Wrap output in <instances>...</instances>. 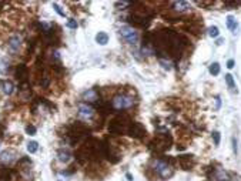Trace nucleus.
I'll use <instances>...</instances> for the list:
<instances>
[{
  "label": "nucleus",
  "mask_w": 241,
  "mask_h": 181,
  "mask_svg": "<svg viewBox=\"0 0 241 181\" xmlns=\"http://www.w3.org/2000/svg\"><path fill=\"white\" fill-rule=\"evenodd\" d=\"M9 71V63L4 58H0V73L4 74Z\"/></svg>",
  "instance_id": "6ab92c4d"
},
{
  "label": "nucleus",
  "mask_w": 241,
  "mask_h": 181,
  "mask_svg": "<svg viewBox=\"0 0 241 181\" xmlns=\"http://www.w3.org/2000/svg\"><path fill=\"white\" fill-rule=\"evenodd\" d=\"M217 44H218V46H220V44H223V40H221V39H218V40H217Z\"/></svg>",
  "instance_id": "c756f323"
},
{
  "label": "nucleus",
  "mask_w": 241,
  "mask_h": 181,
  "mask_svg": "<svg viewBox=\"0 0 241 181\" xmlns=\"http://www.w3.org/2000/svg\"><path fill=\"white\" fill-rule=\"evenodd\" d=\"M227 67H228V69H233L234 67V60L233 58H230V60L227 61Z\"/></svg>",
  "instance_id": "bb28decb"
},
{
  "label": "nucleus",
  "mask_w": 241,
  "mask_h": 181,
  "mask_svg": "<svg viewBox=\"0 0 241 181\" xmlns=\"http://www.w3.org/2000/svg\"><path fill=\"white\" fill-rule=\"evenodd\" d=\"M1 89H3V93H4V94L10 96V94L14 91V86H13L12 81H3L1 83Z\"/></svg>",
  "instance_id": "9b49d317"
},
{
  "label": "nucleus",
  "mask_w": 241,
  "mask_h": 181,
  "mask_svg": "<svg viewBox=\"0 0 241 181\" xmlns=\"http://www.w3.org/2000/svg\"><path fill=\"white\" fill-rule=\"evenodd\" d=\"M113 106L117 110H124V108H130L133 106V99H130L127 96H117L113 100Z\"/></svg>",
  "instance_id": "20e7f679"
},
{
  "label": "nucleus",
  "mask_w": 241,
  "mask_h": 181,
  "mask_svg": "<svg viewBox=\"0 0 241 181\" xmlns=\"http://www.w3.org/2000/svg\"><path fill=\"white\" fill-rule=\"evenodd\" d=\"M26 133H27L29 136H34V134H36V127H34V125H30V124H29V125L26 127Z\"/></svg>",
  "instance_id": "4be33fe9"
},
{
  "label": "nucleus",
  "mask_w": 241,
  "mask_h": 181,
  "mask_svg": "<svg viewBox=\"0 0 241 181\" xmlns=\"http://www.w3.org/2000/svg\"><path fill=\"white\" fill-rule=\"evenodd\" d=\"M96 41L98 43V44H101V46L107 44V41H109V36H107V33H104V32H98L97 36H96Z\"/></svg>",
  "instance_id": "f8f14e48"
},
{
  "label": "nucleus",
  "mask_w": 241,
  "mask_h": 181,
  "mask_svg": "<svg viewBox=\"0 0 241 181\" xmlns=\"http://www.w3.org/2000/svg\"><path fill=\"white\" fill-rule=\"evenodd\" d=\"M154 170H156V173L158 174L161 178H169V177H171V175L174 174L173 168H171L166 161H157V163L154 164Z\"/></svg>",
  "instance_id": "f03ea898"
},
{
  "label": "nucleus",
  "mask_w": 241,
  "mask_h": 181,
  "mask_svg": "<svg viewBox=\"0 0 241 181\" xmlns=\"http://www.w3.org/2000/svg\"><path fill=\"white\" fill-rule=\"evenodd\" d=\"M59 161L60 163H69L70 161V158H72V154H70V151H67V150H60L59 151Z\"/></svg>",
  "instance_id": "9d476101"
},
{
  "label": "nucleus",
  "mask_w": 241,
  "mask_h": 181,
  "mask_svg": "<svg viewBox=\"0 0 241 181\" xmlns=\"http://www.w3.org/2000/svg\"><path fill=\"white\" fill-rule=\"evenodd\" d=\"M16 76H17V79H22V80H23L24 77L27 76V69L24 66H19L16 70Z\"/></svg>",
  "instance_id": "f3484780"
},
{
  "label": "nucleus",
  "mask_w": 241,
  "mask_h": 181,
  "mask_svg": "<svg viewBox=\"0 0 241 181\" xmlns=\"http://www.w3.org/2000/svg\"><path fill=\"white\" fill-rule=\"evenodd\" d=\"M67 27H70V29H76V27H77V22H76L74 19H69V22H67Z\"/></svg>",
  "instance_id": "b1692460"
},
{
  "label": "nucleus",
  "mask_w": 241,
  "mask_h": 181,
  "mask_svg": "<svg viewBox=\"0 0 241 181\" xmlns=\"http://www.w3.org/2000/svg\"><path fill=\"white\" fill-rule=\"evenodd\" d=\"M53 7H54V10H56V12H57V13H59V14H60V16H62V17H64V12L62 10V7H60V6H59L57 3H53Z\"/></svg>",
  "instance_id": "5701e85b"
},
{
  "label": "nucleus",
  "mask_w": 241,
  "mask_h": 181,
  "mask_svg": "<svg viewBox=\"0 0 241 181\" xmlns=\"http://www.w3.org/2000/svg\"><path fill=\"white\" fill-rule=\"evenodd\" d=\"M217 108H220V104H221V101H220V97H217Z\"/></svg>",
  "instance_id": "c85d7f7f"
},
{
  "label": "nucleus",
  "mask_w": 241,
  "mask_h": 181,
  "mask_svg": "<svg viewBox=\"0 0 241 181\" xmlns=\"http://www.w3.org/2000/svg\"><path fill=\"white\" fill-rule=\"evenodd\" d=\"M227 27L230 29V30H233L234 33H235V29H237V22H235V19L233 16H227Z\"/></svg>",
  "instance_id": "dca6fc26"
},
{
  "label": "nucleus",
  "mask_w": 241,
  "mask_h": 181,
  "mask_svg": "<svg viewBox=\"0 0 241 181\" xmlns=\"http://www.w3.org/2000/svg\"><path fill=\"white\" fill-rule=\"evenodd\" d=\"M173 4H174V7H176L177 12H184V10H187L188 6H190L188 1H174Z\"/></svg>",
  "instance_id": "4468645a"
},
{
  "label": "nucleus",
  "mask_w": 241,
  "mask_h": 181,
  "mask_svg": "<svg viewBox=\"0 0 241 181\" xmlns=\"http://www.w3.org/2000/svg\"><path fill=\"white\" fill-rule=\"evenodd\" d=\"M126 177H127L129 181H133V175H131V174H126Z\"/></svg>",
  "instance_id": "cd10ccee"
},
{
  "label": "nucleus",
  "mask_w": 241,
  "mask_h": 181,
  "mask_svg": "<svg viewBox=\"0 0 241 181\" xmlns=\"http://www.w3.org/2000/svg\"><path fill=\"white\" fill-rule=\"evenodd\" d=\"M120 36H121L123 40L130 43V44H136L137 40H138V34H137V32H134L131 27H127V26L120 29Z\"/></svg>",
  "instance_id": "7ed1b4c3"
},
{
  "label": "nucleus",
  "mask_w": 241,
  "mask_h": 181,
  "mask_svg": "<svg viewBox=\"0 0 241 181\" xmlns=\"http://www.w3.org/2000/svg\"><path fill=\"white\" fill-rule=\"evenodd\" d=\"M225 81H227V86H228V89H230V90L237 93L235 81H234V79H233V76H231V74H225Z\"/></svg>",
  "instance_id": "ddd939ff"
},
{
  "label": "nucleus",
  "mask_w": 241,
  "mask_h": 181,
  "mask_svg": "<svg viewBox=\"0 0 241 181\" xmlns=\"http://www.w3.org/2000/svg\"><path fill=\"white\" fill-rule=\"evenodd\" d=\"M20 43H22V39L19 37V36H12L10 37V40H9V50L12 51V53H16L19 47H20Z\"/></svg>",
  "instance_id": "6e6552de"
},
{
  "label": "nucleus",
  "mask_w": 241,
  "mask_h": 181,
  "mask_svg": "<svg viewBox=\"0 0 241 181\" xmlns=\"http://www.w3.org/2000/svg\"><path fill=\"white\" fill-rule=\"evenodd\" d=\"M160 64L164 67V69H167V70H170V69H171V64H170V61H166V60H161V58H160Z\"/></svg>",
  "instance_id": "a878e982"
},
{
  "label": "nucleus",
  "mask_w": 241,
  "mask_h": 181,
  "mask_svg": "<svg viewBox=\"0 0 241 181\" xmlns=\"http://www.w3.org/2000/svg\"><path fill=\"white\" fill-rule=\"evenodd\" d=\"M79 114L81 117H91L94 114V110H93V107H90L87 104H80L79 106Z\"/></svg>",
  "instance_id": "1a4fd4ad"
},
{
  "label": "nucleus",
  "mask_w": 241,
  "mask_h": 181,
  "mask_svg": "<svg viewBox=\"0 0 241 181\" xmlns=\"http://www.w3.org/2000/svg\"><path fill=\"white\" fill-rule=\"evenodd\" d=\"M178 161H180V164H181V167L184 170H191L194 165V157L193 156H180L178 157Z\"/></svg>",
  "instance_id": "423d86ee"
},
{
  "label": "nucleus",
  "mask_w": 241,
  "mask_h": 181,
  "mask_svg": "<svg viewBox=\"0 0 241 181\" xmlns=\"http://www.w3.org/2000/svg\"><path fill=\"white\" fill-rule=\"evenodd\" d=\"M213 138H214V144H216V146H218V144H220V133H218V131L213 133Z\"/></svg>",
  "instance_id": "393cba45"
},
{
  "label": "nucleus",
  "mask_w": 241,
  "mask_h": 181,
  "mask_svg": "<svg viewBox=\"0 0 241 181\" xmlns=\"http://www.w3.org/2000/svg\"><path fill=\"white\" fill-rule=\"evenodd\" d=\"M127 131H129V134L131 137H136V138H143L145 136V128L138 123L130 124L129 128H127Z\"/></svg>",
  "instance_id": "39448f33"
},
{
  "label": "nucleus",
  "mask_w": 241,
  "mask_h": 181,
  "mask_svg": "<svg viewBox=\"0 0 241 181\" xmlns=\"http://www.w3.org/2000/svg\"><path fill=\"white\" fill-rule=\"evenodd\" d=\"M83 99L87 100V101H96L97 100V94L94 90H87L83 94Z\"/></svg>",
  "instance_id": "2eb2a0df"
},
{
  "label": "nucleus",
  "mask_w": 241,
  "mask_h": 181,
  "mask_svg": "<svg viewBox=\"0 0 241 181\" xmlns=\"http://www.w3.org/2000/svg\"><path fill=\"white\" fill-rule=\"evenodd\" d=\"M210 73L213 74V76H217L220 73V64L218 63H213L211 66H210Z\"/></svg>",
  "instance_id": "aec40b11"
},
{
  "label": "nucleus",
  "mask_w": 241,
  "mask_h": 181,
  "mask_svg": "<svg viewBox=\"0 0 241 181\" xmlns=\"http://www.w3.org/2000/svg\"><path fill=\"white\" fill-rule=\"evenodd\" d=\"M171 143H173V140H171V137H170L169 134H161V136H158V137L154 140L153 146L156 147L157 151H166V150L170 148Z\"/></svg>",
  "instance_id": "f257e3e1"
},
{
  "label": "nucleus",
  "mask_w": 241,
  "mask_h": 181,
  "mask_svg": "<svg viewBox=\"0 0 241 181\" xmlns=\"http://www.w3.org/2000/svg\"><path fill=\"white\" fill-rule=\"evenodd\" d=\"M39 150V143L37 141H29V144H27V151L33 154V153H36Z\"/></svg>",
  "instance_id": "a211bd4d"
},
{
  "label": "nucleus",
  "mask_w": 241,
  "mask_h": 181,
  "mask_svg": "<svg viewBox=\"0 0 241 181\" xmlns=\"http://www.w3.org/2000/svg\"><path fill=\"white\" fill-rule=\"evenodd\" d=\"M16 156L17 154L13 150H6V151H3L0 154V161H3V163H12V161L16 160Z\"/></svg>",
  "instance_id": "0eeeda50"
},
{
  "label": "nucleus",
  "mask_w": 241,
  "mask_h": 181,
  "mask_svg": "<svg viewBox=\"0 0 241 181\" xmlns=\"http://www.w3.org/2000/svg\"><path fill=\"white\" fill-rule=\"evenodd\" d=\"M208 34H210V36H211V37H217L218 34H220V32H218V27H216V26H213V27H210Z\"/></svg>",
  "instance_id": "412c9836"
}]
</instances>
